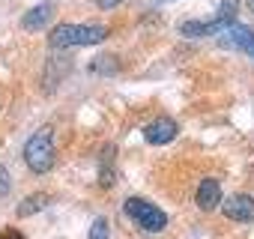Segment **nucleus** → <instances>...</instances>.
<instances>
[{
  "label": "nucleus",
  "instance_id": "1",
  "mask_svg": "<svg viewBox=\"0 0 254 239\" xmlns=\"http://www.w3.org/2000/svg\"><path fill=\"white\" fill-rule=\"evenodd\" d=\"M111 36L108 24L102 21H75V24H57L48 33V45L63 51V48H84V45H102Z\"/></svg>",
  "mask_w": 254,
  "mask_h": 239
},
{
  "label": "nucleus",
  "instance_id": "2",
  "mask_svg": "<svg viewBox=\"0 0 254 239\" xmlns=\"http://www.w3.org/2000/svg\"><path fill=\"white\" fill-rule=\"evenodd\" d=\"M24 162L33 174H48L57 162V147H54V126H39L27 144H24Z\"/></svg>",
  "mask_w": 254,
  "mask_h": 239
},
{
  "label": "nucleus",
  "instance_id": "3",
  "mask_svg": "<svg viewBox=\"0 0 254 239\" xmlns=\"http://www.w3.org/2000/svg\"><path fill=\"white\" fill-rule=\"evenodd\" d=\"M123 212L129 215L141 230H147V233H162V230L168 227L165 209H159L156 203H150V200H144V197H129V200L123 203Z\"/></svg>",
  "mask_w": 254,
  "mask_h": 239
},
{
  "label": "nucleus",
  "instance_id": "4",
  "mask_svg": "<svg viewBox=\"0 0 254 239\" xmlns=\"http://www.w3.org/2000/svg\"><path fill=\"white\" fill-rule=\"evenodd\" d=\"M177 135H180V126H177V120H171V117H156V120H150V123L144 126V141L150 147H165Z\"/></svg>",
  "mask_w": 254,
  "mask_h": 239
},
{
  "label": "nucleus",
  "instance_id": "5",
  "mask_svg": "<svg viewBox=\"0 0 254 239\" xmlns=\"http://www.w3.org/2000/svg\"><path fill=\"white\" fill-rule=\"evenodd\" d=\"M221 212H224V218H230L236 224H251L254 221V197L251 194H230L221 203Z\"/></svg>",
  "mask_w": 254,
  "mask_h": 239
},
{
  "label": "nucleus",
  "instance_id": "6",
  "mask_svg": "<svg viewBox=\"0 0 254 239\" xmlns=\"http://www.w3.org/2000/svg\"><path fill=\"white\" fill-rule=\"evenodd\" d=\"M51 15H54V3H51V0L36 3L33 9H27V12L21 15V27H24L27 33H39V30H45V24L51 21Z\"/></svg>",
  "mask_w": 254,
  "mask_h": 239
},
{
  "label": "nucleus",
  "instance_id": "7",
  "mask_svg": "<svg viewBox=\"0 0 254 239\" xmlns=\"http://www.w3.org/2000/svg\"><path fill=\"white\" fill-rule=\"evenodd\" d=\"M194 200H197V206H200L203 212L218 209V206H221V185H218V179H212V177L200 179V185H197V191H194Z\"/></svg>",
  "mask_w": 254,
  "mask_h": 239
},
{
  "label": "nucleus",
  "instance_id": "8",
  "mask_svg": "<svg viewBox=\"0 0 254 239\" xmlns=\"http://www.w3.org/2000/svg\"><path fill=\"white\" fill-rule=\"evenodd\" d=\"M221 45H224V48H239V51H245L248 57H254V30L236 21V24L230 27V33L221 39Z\"/></svg>",
  "mask_w": 254,
  "mask_h": 239
},
{
  "label": "nucleus",
  "instance_id": "9",
  "mask_svg": "<svg viewBox=\"0 0 254 239\" xmlns=\"http://www.w3.org/2000/svg\"><path fill=\"white\" fill-rule=\"evenodd\" d=\"M236 15H239V0H221V6H218L215 18H209V24H212V33L230 30V27L236 24Z\"/></svg>",
  "mask_w": 254,
  "mask_h": 239
},
{
  "label": "nucleus",
  "instance_id": "10",
  "mask_svg": "<svg viewBox=\"0 0 254 239\" xmlns=\"http://www.w3.org/2000/svg\"><path fill=\"white\" fill-rule=\"evenodd\" d=\"M48 203H51V197H48L45 191H33L30 197H24V200L18 203V215H21V218H30V215H36L39 209H45Z\"/></svg>",
  "mask_w": 254,
  "mask_h": 239
},
{
  "label": "nucleus",
  "instance_id": "11",
  "mask_svg": "<svg viewBox=\"0 0 254 239\" xmlns=\"http://www.w3.org/2000/svg\"><path fill=\"white\" fill-rule=\"evenodd\" d=\"M90 72H96V75H117L120 72V60L111 57V54H99V57L90 60Z\"/></svg>",
  "mask_w": 254,
  "mask_h": 239
},
{
  "label": "nucleus",
  "instance_id": "12",
  "mask_svg": "<svg viewBox=\"0 0 254 239\" xmlns=\"http://www.w3.org/2000/svg\"><path fill=\"white\" fill-rule=\"evenodd\" d=\"M99 185H102V188H111V185H114V147H111V144L102 150V174H99Z\"/></svg>",
  "mask_w": 254,
  "mask_h": 239
},
{
  "label": "nucleus",
  "instance_id": "13",
  "mask_svg": "<svg viewBox=\"0 0 254 239\" xmlns=\"http://www.w3.org/2000/svg\"><path fill=\"white\" fill-rule=\"evenodd\" d=\"M90 239H108V221H105V218H96V221H93Z\"/></svg>",
  "mask_w": 254,
  "mask_h": 239
},
{
  "label": "nucleus",
  "instance_id": "14",
  "mask_svg": "<svg viewBox=\"0 0 254 239\" xmlns=\"http://www.w3.org/2000/svg\"><path fill=\"white\" fill-rule=\"evenodd\" d=\"M9 188H12V177H9L6 168H0V200L9 194Z\"/></svg>",
  "mask_w": 254,
  "mask_h": 239
},
{
  "label": "nucleus",
  "instance_id": "15",
  "mask_svg": "<svg viewBox=\"0 0 254 239\" xmlns=\"http://www.w3.org/2000/svg\"><path fill=\"white\" fill-rule=\"evenodd\" d=\"M0 239H27V236L18 233L15 227H3V230H0Z\"/></svg>",
  "mask_w": 254,
  "mask_h": 239
},
{
  "label": "nucleus",
  "instance_id": "16",
  "mask_svg": "<svg viewBox=\"0 0 254 239\" xmlns=\"http://www.w3.org/2000/svg\"><path fill=\"white\" fill-rule=\"evenodd\" d=\"M120 3H126V0H96V6H99V9H117Z\"/></svg>",
  "mask_w": 254,
  "mask_h": 239
},
{
  "label": "nucleus",
  "instance_id": "17",
  "mask_svg": "<svg viewBox=\"0 0 254 239\" xmlns=\"http://www.w3.org/2000/svg\"><path fill=\"white\" fill-rule=\"evenodd\" d=\"M248 9H251V12H254V0H248Z\"/></svg>",
  "mask_w": 254,
  "mask_h": 239
},
{
  "label": "nucleus",
  "instance_id": "18",
  "mask_svg": "<svg viewBox=\"0 0 254 239\" xmlns=\"http://www.w3.org/2000/svg\"><path fill=\"white\" fill-rule=\"evenodd\" d=\"M162 3H165V0H162Z\"/></svg>",
  "mask_w": 254,
  "mask_h": 239
}]
</instances>
